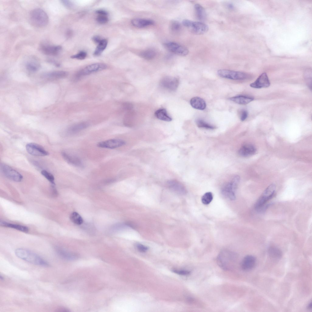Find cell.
Masks as SVG:
<instances>
[{
	"instance_id": "22",
	"label": "cell",
	"mask_w": 312,
	"mask_h": 312,
	"mask_svg": "<svg viewBox=\"0 0 312 312\" xmlns=\"http://www.w3.org/2000/svg\"><path fill=\"white\" fill-rule=\"evenodd\" d=\"M229 99L239 104L246 105L253 101L254 98L249 96L238 95L230 98Z\"/></svg>"
},
{
	"instance_id": "43",
	"label": "cell",
	"mask_w": 312,
	"mask_h": 312,
	"mask_svg": "<svg viewBox=\"0 0 312 312\" xmlns=\"http://www.w3.org/2000/svg\"><path fill=\"white\" fill-rule=\"evenodd\" d=\"M61 1L63 5L67 8H70L73 7V4L70 1L63 0Z\"/></svg>"
},
{
	"instance_id": "5",
	"label": "cell",
	"mask_w": 312,
	"mask_h": 312,
	"mask_svg": "<svg viewBox=\"0 0 312 312\" xmlns=\"http://www.w3.org/2000/svg\"><path fill=\"white\" fill-rule=\"evenodd\" d=\"M240 180L238 176H235L231 181L226 183L222 188L221 192L224 196L231 200L236 199L235 191Z\"/></svg>"
},
{
	"instance_id": "21",
	"label": "cell",
	"mask_w": 312,
	"mask_h": 312,
	"mask_svg": "<svg viewBox=\"0 0 312 312\" xmlns=\"http://www.w3.org/2000/svg\"><path fill=\"white\" fill-rule=\"evenodd\" d=\"M190 102L192 107L197 109L203 110L206 108V103L204 100L198 97L192 98Z\"/></svg>"
},
{
	"instance_id": "31",
	"label": "cell",
	"mask_w": 312,
	"mask_h": 312,
	"mask_svg": "<svg viewBox=\"0 0 312 312\" xmlns=\"http://www.w3.org/2000/svg\"><path fill=\"white\" fill-rule=\"evenodd\" d=\"M155 55L156 53L155 51L151 49H148L144 51L141 52L140 54V56L141 58L148 60L153 59L155 57Z\"/></svg>"
},
{
	"instance_id": "18",
	"label": "cell",
	"mask_w": 312,
	"mask_h": 312,
	"mask_svg": "<svg viewBox=\"0 0 312 312\" xmlns=\"http://www.w3.org/2000/svg\"><path fill=\"white\" fill-rule=\"evenodd\" d=\"M64 159L69 164L76 167H81L83 166L81 160L78 157L70 154L65 151L62 152Z\"/></svg>"
},
{
	"instance_id": "34",
	"label": "cell",
	"mask_w": 312,
	"mask_h": 312,
	"mask_svg": "<svg viewBox=\"0 0 312 312\" xmlns=\"http://www.w3.org/2000/svg\"><path fill=\"white\" fill-rule=\"evenodd\" d=\"M196 122L197 126L200 128L210 129H213L215 128V126L209 124L202 119H197Z\"/></svg>"
},
{
	"instance_id": "6",
	"label": "cell",
	"mask_w": 312,
	"mask_h": 312,
	"mask_svg": "<svg viewBox=\"0 0 312 312\" xmlns=\"http://www.w3.org/2000/svg\"><path fill=\"white\" fill-rule=\"evenodd\" d=\"M276 186L274 184L269 185L263 192L255 205V208L257 210H260L265 204L275 194Z\"/></svg>"
},
{
	"instance_id": "13",
	"label": "cell",
	"mask_w": 312,
	"mask_h": 312,
	"mask_svg": "<svg viewBox=\"0 0 312 312\" xmlns=\"http://www.w3.org/2000/svg\"><path fill=\"white\" fill-rule=\"evenodd\" d=\"M126 144L123 140L118 139H113L100 142L97 144L99 147L108 149H115L122 146Z\"/></svg>"
},
{
	"instance_id": "4",
	"label": "cell",
	"mask_w": 312,
	"mask_h": 312,
	"mask_svg": "<svg viewBox=\"0 0 312 312\" xmlns=\"http://www.w3.org/2000/svg\"><path fill=\"white\" fill-rule=\"evenodd\" d=\"M182 24L191 32L197 35L203 34L207 32L209 29L208 27L206 24L200 22L186 19L183 21Z\"/></svg>"
},
{
	"instance_id": "7",
	"label": "cell",
	"mask_w": 312,
	"mask_h": 312,
	"mask_svg": "<svg viewBox=\"0 0 312 312\" xmlns=\"http://www.w3.org/2000/svg\"><path fill=\"white\" fill-rule=\"evenodd\" d=\"M0 171L5 177L12 181L20 182L23 179L22 175L19 172L6 164H1Z\"/></svg>"
},
{
	"instance_id": "3",
	"label": "cell",
	"mask_w": 312,
	"mask_h": 312,
	"mask_svg": "<svg viewBox=\"0 0 312 312\" xmlns=\"http://www.w3.org/2000/svg\"><path fill=\"white\" fill-rule=\"evenodd\" d=\"M29 19L32 24L38 27L46 26L49 21L47 14L43 9L40 8L34 9L30 12Z\"/></svg>"
},
{
	"instance_id": "26",
	"label": "cell",
	"mask_w": 312,
	"mask_h": 312,
	"mask_svg": "<svg viewBox=\"0 0 312 312\" xmlns=\"http://www.w3.org/2000/svg\"><path fill=\"white\" fill-rule=\"evenodd\" d=\"M0 225L2 226L11 228L25 232H28L29 230L28 228L25 226L11 224L5 222L1 221Z\"/></svg>"
},
{
	"instance_id": "14",
	"label": "cell",
	"mask_w": 312,
	"mask_h": 312,
	"mask_svg": "<svg viewBox=\"0 0 312 312\" xmlns=\"http://www.w3.org/2000/svg\"><path fill=\"white\" fill-rule=\"evenodd\" d=\"M40 48L41 51L44 54L53 56L58 55L62 49V47L60 46L46 44H41Z\"/></svg>"
},
{
	"instance_id": "12",
	"label": "cell",
	"mask_w": 312,
	"mask_h": 312,
	"mask_svg": "<svg viewBox=\"0 0 312 312\" xmlns=\"http://www.w3.org/2000/svg\"><path fill=\"white\" fill-rule=\"evenodd\" d=\"M179 84V79L175 77L165 76L161 79L160 82V84L161 87L171 91L176 90Z\"/></svg>"
},
{
	"instance_id": "27",
	"label": "cell",
	"mask_w": 312,
	"mask_h": 312,
	"mask_svg": "<svg viewBox=\"0 0 312 312\" xmlns=\"http://www.w3.org/2000/svg\"><path fill=\"white\" fill-rule=\"evenodd\" d=\"M194 8L198 19L201 20H204L206 17V12L204 8L199 4H195Z\"/></svg>"
},
{
	"instance_id": "38",
	"label": "cell",
	"mask_w": 312,
	"mask_h": 312,
	"mask_svg": "<svg viewBox=\"0 0 312 312\" xmlns=\"http://www.w3.org/2000/svg\"><path fill=\"white\" fill-rule=\"evenodd\" d=\"M181 26L180 23L176 21H173L171 23L170 27L171 29L174 31L179 30Z\"/></svg>"
},
{
	"instance_id": "47",
	"label": "cell",
	"mask_w": 312,
	"mask_h": 312,
	"mask_svg": "<svg viewBox=\"0 0 312 312\" xmlns=\"http://www.w3.org/2000/svg\"><path fill=\"white\" fill-rule=\"evenodd\" d=\"M228 7L230 9H233L234 8V6L231 4H228Z\"/></svg>"
},
{
	"instance_id": "8",
	"label": "cell",
	"mask_w": 312,
	"mask_h": 312,
	"mask_svg": "<svg viewBox=\"0 0 312 312\" xmlns=\"http://www.w3.org/2000/svg\"><path fill=\"white\" fill-rule=\"evenodd\" d=\"M217 73L221 77L232 80H243L248 77V75L244 73L228 69H219Z\"/></svg>"
},
{
	"instance_id": "46",
	"label": "cell",
	"mask_w": 312,
	"mask_h": 312,
	"mask_svg": "<svg viewBox=\"0 0 312 312\" xmlns=\"http://www.w3.org/2000/svg\"><path fill=\"white\" fill-rule=\"evenodd\" d=\"M73 34V32L71 30H68L66 33V36L68 38L70 37Z\"/></svg>"
},
{
	"instance_id": "29",
	"label": "cell",
	"mask_w": 312,
	"mask_h": 312,
	"mask_svg": "<svg viewBox=\"0 0 312 312\" xmlns=\"http://www.w3.org/2000/svg\"><path fill=\"white\" fill-rule=\"evenodd\" d=\"M68 73L64 71H57L51 72L45 75V77L53 79H61L66 77Z\"/></svg>"
},
{
	"instance_id": "9",
	"label": "cell",
	"mask_w": 312,
	"mask_h": 312,
	"mask_svg": "<svg viewBox=\"0 0 312 312\" xmlns=\"http://www.w3.org/2000/svg\"><path fill=\"white\" fill-rule=\"evenodd\" d=\"M107 67V65L103 63H95L89 65L78 72L75 75V78L78 79L83 76L104 70Z\"/></svg>"
},
{
	"instance_id": "33",
	"label": "cell",
	"mask_w": 312,
	"mask_h": 312,
	"mask_svg": "<svg viewBox=\"0 0 312 312\" xmlns=\"http://www.w3.org/2000/svg\"><path fill=\"white\" fill-rule=\"evenodd\" d=\"M71 220L73 223L77 225H80L83 222L82 217L77 212H74L72 213L70 217Z\"/></svg>"
},
{
	"instance_id": "45",
	"label": "cell",
	"mask_w": 312,
	"mask_h": 312,
	"mask_svg": "<svg viewBox=\"0 0 312 312\" xmlns=\"http://www.w3.org/2000/svg\"><path fill=\"white\" fill-rule=\"evenodd\" d=\"M93 41L95 43L98 44L102 39L101 37L98 36H95L92 38Z\"/></svg>"
},
{
	"instance_id": "2",
	"label": "cell",
	"mask_w": 312,
	"mask_h": 312,
	"mask_svg": "<svg viewBox=\"0 0 312 312\" xmlns=\"http://www.w3.org/2000/svg\"><path fill=\"white\" fill-rule=\"evenodd\" d=\"M236 254L228 250H223L217 257V262L219 266L224 270H229L234 266L236 260Z\"/></svg>"
},
{
	"instance_id": "25",
	"label": "cell",
	"mask_w": 312,
	"mask_h": 312,
	"mask_svg": "<svg viewBox=\"0 0 312 312\" xmlns=\"http://www.w3.org/2000/svg\"><path fill=\"white\" fill-rule=\"evenodd\" d=\"M156 117L158 119L162 121L169 122L172 120V118L168 115L166 110L164 108L160 109L157 110L155 113Z\"/></svg>"
},
{
	"instance_id": "44",
	"label": "cell",
	"mask_w": 312,
	"mask_h": 312,
	"mask_svg": "<svg viewBox=\"0 0 312 312\" xmlns=\"http://www.w3.org/2000/svg\"><path fill=\"white\" fill-rule=\"evenodd\" d=\"M96 13L98 14V15H104L107 16L108 15V13L106 11L102 9H99L97 10L96 11Z\"/></svg>"
},
{
	"instance_id": "11",
	"label": "cell",
	"mask_w": 312,
	"mask_h": 312,
	"mask_svg": "<svg viewBox=\"0 0 312 312\" xmlns=\"http://www.w3.org/2000/svg\"><path fill=\"white\" fill-rule=\"evenodd\" d=\"M27 152L31 155L36 156H44L48 155V152L43 147L37 144L30 143L26 146Z\"/></svg>"
},
{
	"instance_id": "15",
	"label": "cell",
	"mask_w": 312,
	"mask_h": 312,
	"mask_svg": "<svg viewBox=\"0 0 312 312\" xmlns=\"http://www.w3.org/2000/svg\"><path fill=\"white\" fill-rule=\"evenodd\" d=\"M270 85V81L267 73H263L254 82L251 83L250 86L253 88L260 89L268 87Z\"/></svg>"
},
{
	"instance_id": "48",
	"label": "cell",
	"mask_w": 312,
	"mask_h": 312,
	"mask_svg": "<svg viewBox=\"0 0 312 312\" xmlns=\"http://www.w3.org/2000/svg\"><path fill=\"white\" fill-rule=\"evenodd\" d=\"M307 308L309 310L310 309H311V308H312V303H311V302H310V303H309V304H308V307H307Z\"/></svg>"
},
{
	"instance_id": "1",
	"label": "cell",
	"mask_w": 312,
	"mask_h": 312,
	"mask_svg": "<svg viewBox=\"0 0 312 312\" xmlns=\"http://www.w3.org/2000/svg\"><path fill=\"white\" fill-rule=\"evenodd\" d=\"M15 253L17 257L30 263L43 266H49L48 263L38 255L27 249L18 248Z\"/></svg>"
},
{
	"instance_id": "40",
	"label": "cell",
	"mask_w": 312,
	"mask_h": 312,
	"mask_svg": "<svg viewBox=\"0 0 312 312\" xmlns=\"http://www.w3.org/2000/svg\"><path fill=\"white\" fill-rule=\"evenodd\" d=\"M136 247L139 251L142 253L146 252L148 249L147 246L140 243L136 244Z\"/></svg>"
},
{
	"instance_id": "20",
	"label": "cell",
	"mask_w": 312,
	"mask_h": 312,
	"mask_svg": "<svg viewBox=\"0 0 312 312\" xmlns=\"http://www.w3.org/2000/svg\"><path fill=\"white\" fill-rule=\"evenodd\" d=\"M131 23L135 27L142 28L153 25L154 24V22L150 19L136 18L132 20Z\"/></svg>"
},
{
	"instance_id": "19",
	"label": "cell",
	"mask_w": 312,
	"mask_h": 312,
	"mask_svg": "<svg viewBox=\"0 0 312 312\" xmlns=\"http://www.w3.org/2000/svg\"><path fill=\"white\" fill-rule=\"evenodd\" d=\"M256 151V148L254 146L247 144L242 146L239 150L238 153L241 156L246 157L253 155Z\"/></svg>"
},
{
	"instance_id": "37",
	"label": "cell",
	"mask_w": 312,
	"mask_h": 312,
	"mask_svg": "<svg viewBox=\"0 0 312 312\" xmlns=\"http://www.w3.org/2000/svg\"><path fill=\"white\" fill-rule=\"evenodd\" d=\"M87 53L84 51H80L77 54L73 55L71 56L72 58H76L78 59L83 60L85 59L87 56Z\"/></svg>"
},
{
	"instance_id": "42",
	"label": "cell",
	"mask_w": 312,
	"mask_h": 312,
	"mask_svg": "<svg viewBox=\"0 0 312 312\" xmlns=\"http://www.w3.org/2000/svg\"><path fill=\"white\" fill-rule=\"evenodd\" d=\"M248 113L247 111L245 109L241 110L240 114V118L242 121H244L247 117Z\"/></svg>"
},
{
	"instance_id": "32",
	"label": "cell",
	"mask_w": 312,
	"mask_h": 312,
	"mask_svg": "<svg viewBox=\"0 0 312 312\" xmlns=\"http://www.w3.org/2000/svg\"><path fill=\"white\" fill-rule=\"evenodd\" d=\"M268 253L271 257L275 259L280 258L282 255V253L280 250L274 247H270L268 250Z\"/></svg>"
},
{
	"instance_id": "28",
	"label": "cell",
	"mask_w": 312,
	"mask_h": 312,
	"mask_svg": "<svg viewBox=\"0 0 312 312\" xmlns=\"http://www.w3.org/2000/svg\"><path fill=\"white\" fill-rule=\"evenodd\" d=\"M27 69L31 72L37 71L39 67V64L35 58H32L27 61L26 65Z\"/></svg>"
},
{
	"instance_id": "23",
	"label": "cell",
	"mask_w": 312,
	"mask_h": 312,
	"mask_svg": "<svg viewBox=\"0 0 312 312\" xmlns=\"http://www.w3.org/2000/svg\"><path fill=\"white\" fill-rule=\"evenodd\" d=\"M56 251L59 256L65 260H73L76 259L78 257L77 255L76 254L61 249H57Z\"/></svg>"
},
{
	"instance_id": "10",
	"label": "cell",
	"mask_w": 312,
	"mask_h": 312,
	"mask_svg": "<svg viewBox=\"0 0 312 312\" xmlns=\"http://www.w3.org/2000/svg\"><path fill=\"white\" fill-rule=\"evenodd\" d=\"M164 45L170 51L180 56H186L189 53L187 48L175 42H167L164 44Z\"/></svg>"
},
{
	"instance_id": "16",
	"label": "cell",
	"mask_w": 312,
	"mask_h": 312,
	"mask_svg": "<svg viewBox=\"0 0 312 312\" xmlns=\"http://www.w3.org/2000/svg\"><path fill=\"white\" fill-rule=\"evenodd\" d=\"M256 263L255 257L253 256L249 255L245 257L241 263L242 270L245 271H249L252 269Z\"/></svg>"
},
{
	"instance_id": "41",
	"label": "cell",
	"mask_w": 312,
	"mask_h": 312,
	"mask_svg": "<svg viewBox=\"0 0 312 312\" xmlns=\"http://www.w3.org/2000/svg\"><path fill=\"white\" fill-rule=\"evenodd\" d=\"M172 271L175 273L183 275H188L190 273V271L185 270H177L176 269H173L172 270Z\"/></svg>"
},
{
	"instance_id": "17",
	"label": "cell",
	"mask_w": 312,
	"mask_h": 312,
	"mask_svg": "<svg viewBox=\"0 0 312 312\" xmlns=\"http://www.w3.org/2000/svg\"><path fill=\"white\" fill-rule=\"evenodd\" d=\"M168 187L176 193L185 195L186 193V190L184 186L180 183L175 180H171L167 183Z\"/></svg>"
},
{
	"instance_id": "49",
	"label": "cell",
	"mask_w": 312,
	"mask_h": 312,
	"mask_svg": "<svg viewBox=\"0 0 312 312\" xmlns=\"http://www.w3.org/2000/svg\"><path fill=\"white\" fill-rule=\"evenodd\" d=\"M0 279L2 280H3L4 279V278L3 277V276H2L1 275H0Z\"/></svg>"
},
{
	"instance_id": "35",
	"label": "cell",
	"mask_w": 312,
	"mask_h": 312,
	"mask_svg": "<svg viewBox=\"0 0 312 312\" xmlns=\"http://www.w3.org/2000/svg\"><path fill=\"white\" fill-rule=\"evenodd\" d=\"M213 199V195L212 193L207 192L202 196L201 200L203 204L205 205H207L211 202Z\"/></svg>"
},
{
	"instance_id": "24",
	"label": "cell",
	"mask_w": 312,
	"mask_h": 312,
	"mask_svg": "<svg viewBox=\"0 0 312 312\" xmlns=\"http://www.w3.org/2000/svg\"><path fill=\"white\" fill-rule=\"evenodd\" d=\"M89 126V124L87 122H79L70 126L68 129V132L71 134H75L86 128Z\"/></svg>"
},
{
	"instance_id": "30",
	"label": "cell",
	"mask_w": 312,
	"mask_h": 312,
	"mask_svg": "<svg viewBox=\"0 0 312 312\" xmlns=\"http://www.w3.org/2000/svg\"><path fill=\"white\" fill-rule=\"evenodd\" d=\"M108 41L107 39H102L100 42L98 44L94 53V55L95 56L99 55L106 48Z\"/></svg>"
},
{
	"instance_id": "39",
	"label": "cell",
	"mask_w": 312,
	"mask_h": 312,
	"mask_svg": "<svg viewBox=\"0 0 312 312\" xmlns=\"http://www.w3.org/2000/svg\"><path fill=\"white\" fill-rule=\"evenodd\" d=\"M97 21L101 24L106 23L108 20L107 16L104 15H98L96 18Z\"/></svg>"
},
{
	"instance_id": "36",
	"label": "cell",
	"mask_w": 312,
	"mask_h": 312,
	"mask_svg": "<svg viewBox=\"0 0 312 312\" xmlns=\"http://www.w3.org/2000/svg\"><path fill=\"white\" fill-rule=\"evenodd\" d=\"M41 174L52 185H55V178L53 175L51 173L46 170H44L41 171Z\"/></svg>"
}]
</instances>
